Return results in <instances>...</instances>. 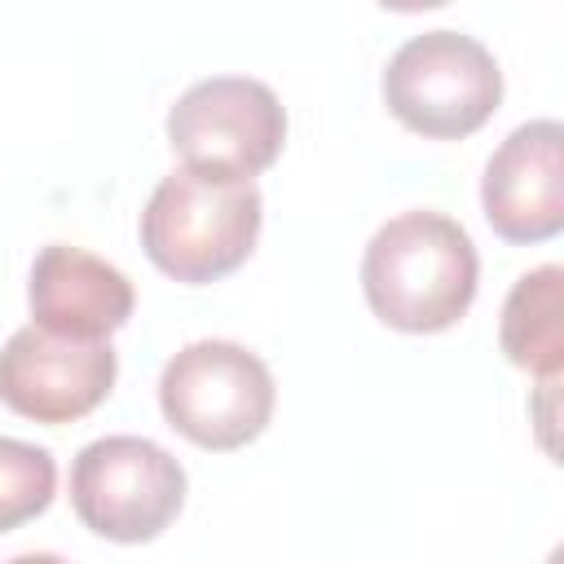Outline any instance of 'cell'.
Wrapping results in <instances>:
<instances>
[{
	"instance_id": "6da1fadb",
	"label": "cell",
	"mask_w": 564,
	"mask_h": 564,
	"mask_svg": "<svg viewBox=\"0 0 564 564\" xmlns=\"http://www.w3.org/2000/svg\"><path fill=\"white\" fill-rule=\"evenodd\" d=\"M480 260L467 229L441 212H401L375 229L361 260L370 313L405 335L449 330L476 300Z\"/></svg>"
},
{
	"instance_id": "7a4b0ae2",
	"label": "cell",
	"mask_w": 564,
	"mask_h": 564,
	"mask_svg": "<svg viewBox=\"0 0 564 564\" xmlns=\"http://www.w3.org/2000/svg\"><path fill=\"white\" fill-rule=\"evenodd\" d=\"M260 220L264 198L251 181H212L176 167L154 185L141 212V247L167 278L203 286L251 256Z\"/></svg>"
},
{
	"instance_id": "3957f363",
	"label": "cell",
	"mask_w": 564,
	"mask_h": 564,
	"mask_svg": "<svg viewBox=\"0 0 564 564\" xmlns=\"http://www.w3.org/2000/svg\"><path fill=\"white\" fill-rule=\"evenodd\" d=\"M388 110L427 141H458L489 123L502 101V70L494 53L458 31H427L405 40L383 70Z\"/></svg>"
},
{
	"instance_id": "277c9868",
	"label": "cell",
	"mask_w": 564,
	"mask_h": 564,
	"mask_svg": "<svg viewBox=\"0 0 564 564\" xmlns=\"http://www.w3.org/2000/svg\"><path fill=\"white\" fill-rule=\"evenodd\" d=\"M159 405L167 427L203 449H238L269 427L273 375L234 339L185 344L159 379Z\"/></svg>"
},
{
	"instance_id": "5b68a950",
	"label": "cell",
	"mask_w": 564,
	"mask_h": 564,
	"mask_svg": "<svg viewBox=\"0 0 564 564\" xmlns=\"http://www.w3.org/2000/svg\"><path fill=\"white\" fill-rule=\"evenodd\" d=\"M167 141L189 172L212 181L260 176L286 141V110L278 93L247 75L198 79L167 110Z\"/></svg>"
},
{
	"instance_id": "8992f818",
	"label": "cell",
	"mask_w": 564,
	"mask_h": 564,
	"mask_svg": "<svg viewBox=\"0 0 564 564\" xmlns=\"http://www.w3.org/2000/svg\"><path fill=\"white\" fill-rule=\"evenodd\" d=\"M185 502V467L145 436H101L70 463V507L97 538L150 542Z\"/></svg>"
},
{
	"instance_id": "52a82bcc",
	"label": "cell",
	"mask_w": 564,
	"mask_h": 564,
	"mask_svg": "<svg viewBox=\"0 0 564 564\" xmlns=\"http://www.w3.org/2000/svg\"><path fill=\"white\" fill-rule=\"evenodd\" d=\"M119 375L110 339H75L22 326L0 348V401L35 423H75L97 410Z\"/></svg>"
},
{
	"instance_id": "ba28073f",
	"label": "cell",
	"mask_w": 564,
	"mask_h": 564,
	"mask_svg": "<svg viewBox=\"0 0 564 564\" xmlns=\"http://www.w3.org/2000/svg\"><path fill=\"white\" fill-rule=\"evenodd\" d=\"M480 203L498 238L546 242L564 229V128L555 119L520 123L485 163Z\"/></svg>"
},
{
	"instance_id": "9c48e42d",
	"label": "cell",
	"mask_w": 564,
	"mask_h": 564,
	"mask_svg": "<svg viewBox=\"0 0 564 564\" xmlns=\"http://www.w3.org/2000/svg\"><path fill=\"white\" fill-rule=\"evenodd\" d=\"M26 300L35 326L75 339H106L132 317L137 304L132 282L115 264L70 242H48L35 256Z\"/></svg>"
},
{
	"instance_id": "30bf717a",
	"label": "cell",
	"mask_w": 564,
	"mask_h": 564,
	"mask_svg": "<svg viewBox=\"0 0 564 564\" xmlns=\"http://www.w3.org/2000/svg\"><path fill=\"white\" fill-rule=\"evenodd\" d=\"M502 352L511 357V366L538 379H560V361H564V269L560 264H542L511 286L502 304Z\"/></svg>"
},
{
	"instance_id": "8fae6325",
	"label": "cell",
	"mask_w": 564,
	"mask_h": 564,
	"mask_svg": "<svg viewBox=\"0 0 564 564\" xmlns=\"http://www.w3.org/2000/svg\"><path fill=\"white\" fill-rule=\"evenodd\" d=\"M57 489V463L44 445L0 436V533L48 511Z\"/></svg>"
},
{
	"instance_id": "7c38bea8",
	"label": "cell",
	"mask_w": 564,
	"mask_h": 564,
	"mask_svg": "<svg viewBox=\"0 0 564 564\" xmlns=\"http://www.w3.org/2000/svg\"><path fill=\"white\" fill-rule=\"evenodd\" d=\"M383 9H397V13H423V9H436L445 0H379Z\"/></svg>"
}]
</instances>
